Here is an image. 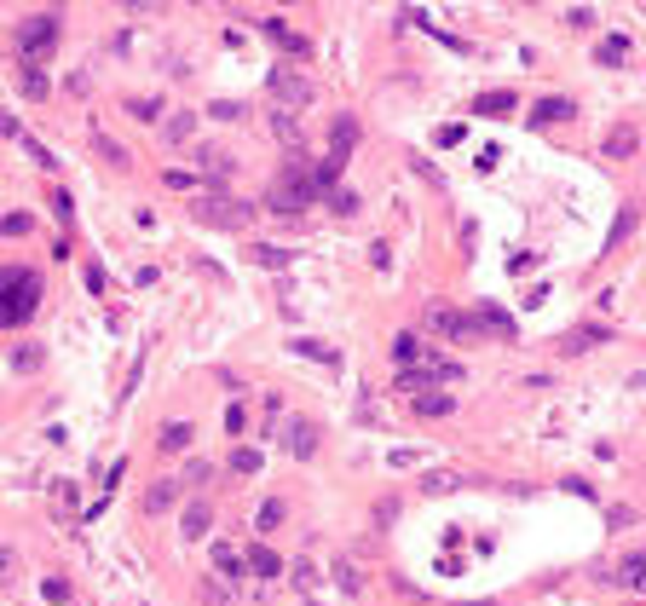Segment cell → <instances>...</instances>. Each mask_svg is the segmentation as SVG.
Segmentation results:
<instances>
[{"label": "cell", "instance_id": "cell-35", "mask_svg": "<svg viewBox=\"0 0 646 606\" xmlns=\"http://www.w3.org/2000/svg\"><path fill=\"white\" fill-rule=\"evenodd\" d=\"M0 232H6V237H29L35 232V214H23V209L6 214V220H0Z\"/></svg>", "mask_w": 646, "mask_h": 606}, {"label": "cell", "instance_id": "cell-8", "mask_svg": "<svg viewBox=\"0 0 646 606\" xmlns=\"http://www.w3.org/2000/svg\"><path fill=\"white\" fill-rule=\"evenodd\" d=\"M329 572H335V589H340V595H364V589H370V572H364L352 554H335V561H329Z\"/></svg>", "mask_w": 646, "mask_h": 606}, {"label": "cell", "instance_id": "cell-40", "mask_svg": "<svg viewBox=\"0 0 646 606\" xmlns=\"http://www.w3.org/2000/svg\"><path fill=\"white\" fill-rule=\"evenodd\" d=\"M209 116L214 121H242V104L237 99H219V104H209Z\"/></svg>", "mask_w": 646, "mask_h": 606}, {"label": "cell", "instance_id": "cell-29", "mask_svg": "<svg viewBox=\"0 0 646 606\" xmlns=\"http://www.w3.org/2000/svg\"><path fill=\"white\" fill-rule=\"evenodd\" d=\"M479 330H496V335H514V318H508V312L496 307V300H485V307H479Z\"/></svg>", "mask_w": 646, "mask_h": 606}, {"label": "cell", "instance_id": "cell-10", "mask_svg": "<svg viewBox=\"0 0 646 606\" xmlns=\"http://www.w3.org/2000/svg\"><path fill=\"white\" fill-rule=\"evenodd\" d=\"M462 485H468V474H462V468H428V474L416 479V491H421V496H450V491H462Z\"/></svg>", "mask_w": 646, "mask_h": 606}, {"label": "cell", "instance_id": "cell-25", "mask_svg": "<svg viewBox=\"0 0 646 606\" xmlns=\"http://www.w3.org/2000/svg\"><path fill=\"white\" fill-rule=\"evenodd\" d=\"M174 496H179L174 479H156L151 491H144V514H168V508H174Z\"/></svg>", "mask_w": 646, "mask_h": 606}, {"label": "cell", "instance_id": "cell-38", "mask_svg": "<svg viewBox=\"0 0 646 606\" xmlns=\"http://www.w3.org/2000/svg\"><path fill=\"white\" fill-rule=\"evenodd\" d=\"M41 601H53V606H70V584H64V577H46V584H41Z\"/></svg>", "mask_w": 646, "mask_h": 606}, {"label": "cell", "instance_id": "cell-22", "mask_svg": "<svg viewBox=\"0 0 646 606\" xmlns=\"http://www.w3.org/2000/svg\"><path fill=\"white\" fill-rule=\"evenodd\" d=\"M450 410H456V398H450L445 387H433V393H416V416L438 422V416H450Z\"/></svg>", "mask_w": 646, "mask_h": 606}, {"label": "cell", "instance_id": "cell-13", "mask_svg": "<svg viewBox=\"0 0 646 606\" xmlns=\"http://www.w3.org/2000/svg\"><path fill=\"white\" fill-rule=\"evenodd\" d=\"M209 526H214V508L197 496V503L185 508V520H179V531H185V543H202V537H209Z\"/></svg>", "mask_w": 646, "mask_h": 606}, {"label": "cell", "instance_id": "cell-36", "mask_svg": "<svg viewBox=\"0 0 646 606\" xmlns=\"http://www.w3.org/2000/svg\"><path fill=\"white\" fill-rule=\"evenodd\" d=\"M197 179H202V174H185V168H168V174H162V185H168V191H197Z\"/></svg>", "mask_w": 646, "mask_h": 606}, {"label": "cell", "instance_id": "cell-6", "mask_svg": "<svg viewBox=\"0 0 646 606\" xmlns=\"http://www.w3.org/2000/svg\"><path fill=\"white\" fill-rule=\"evenodd\" d=\"M421 323H428V335H456V341H462V335H479V318H468V312H456V307H445V300H433Z\"/></svg>", "mask_w": 646, "mask_h": 606}, {"label": "cell", "instance_id": "cell-2", "mask_svg": "<svg viewBox=\"0 0 646 606\" xmlns=\"http://www.w3.org/2000/svg\"><path fill=\"white\" fill-rule=\"evenodd\" d=\"M312 202H318V191H312V168L307 162L283 168V174H277V185L266 191V209H272L277 220H300Z\"/></svg>", "mask_w": 646, "mask_h": 606}, {"label": "cell", "instance_id": "cell-37", "mask_svg": "<svg viewBox=\"0 0 646 606\" xmlns=\"http://www.w3.org/2000/svg\"><path fill=\"white\" fill-rule=\"evenodd\" d=\"M249 254H254L260 266H272V272H277V266H289V254H283V249H272V242H254Z\"/></svg>", "mask_w": 646, "mask_h": 606}, {"label": "cell", "instance_id": "cell-33", "mask_svg": "<svg viewBox=\"0 0 646 606\" xmlns=\"http://www.w3.org/2000/svg\"><path fill=\"white\" fill-rule=\"evenodd\" d=\"M254 526H260V531L283 526V503H277V496H266V503H260V514H254Z\"/></svg>", "mask_w": 646, "mask_h": 606}, {"label": "cell", "instance_id": "cell-15", "mask_svg": "<svg viewBox=\"0 0 646 606\" xmlns=\"http://www.w3.org/2000/svg\"><path fill=\"white\" fill-rule=\"evenodd\" d=\"M191 439H197V433H191V422H168V428L156 433V451H162V456H179V451H191Z\"/></svg>", "mask_w": 646, "mask_h": 606}, {"label": "cell", "instance_id": "cell-19", "mask_svg": "<svg viewBox=\"0 0 646 606\" xmlns=\"http://www.w3.org/2000/svg\"><path fill=\"white\" fill-rule=\"evenodd\" d=\"M554 121H571V99H537L531 104V127H554Z\"/></svg>", "mask_w": 646, "mask_h": 606}, {"label": "cell", "instance_id": "cell-21", "mask_svg": "<svg viewBox=\"0 0 646 606\" xmlns=\"http://www.w3.org/2000/svg\"><path fill=\"white\" fill-rule=\"evenodd\" d=\"M635 151H641V133L635 127H612L601 139V156H635Z\"/></svg>", "mask_w": 646, "mask_h": 606}, {"label": "cell", "instance_id": "cell-42", "mask_svg": "<svg viewBox=\"0 0 646 606\" xmlns=\"http://www.w3.org/2000/svg\"><path fill=\"white\" fill-rule=\"evenodd\" d=\"M127 116H139V121H156L162 111H156V99H127Z\"/></svg>", "mask_w": 646, "mask_h": 606}, {"label": "cell", "instance_id": "cell-12", "mask_svg": "<svg viewBox=\"0 0 646 606\" xmlns=\"http://www.w3.org/2000/svg\"><path fill=\"white\" fill-rule=\"evenodd\" d=\"M606 335H612L606 323H583V330H571L566 341H560V358H577V353H589V347H601Z\"/></svg>", "mask_w": 646, "mask_h": 606}, {"label": "cell", "instance_id": "cell-14", "mask_svg": "<svg viewBox=\"0 0 646 606\" xmlns=\"http://www.w3.org/2000/svg\"><path fill=\"white\" fill-rule=\"evenodd\" d=\"M93 156H99V162H110V168H116V174H127V168H133V156L121 151V144L110 139L104 127H93Z\"/></svg>", "mask_w": 646, "mask_h": 606}, {"label": "cell", "instance_id": "cell-24", "mask_svg": "<svg viewBox=\"0 0 646 606\" xmlns=\"http://www.w3.org/2000/svg\"><path fill=\"white\" fill-rule=\"evenodd\" d=\"M266 35H272L283 53H295V58H307V53H312V41H307L300 29H289V23H266Z\"/></svg>", "mask_w": 646, "mask_h": 606}, {"label": "cell", "instance_id": "cell-44", "mask_svg": "<svg viewBox=\"0 0 646 606\" xmlns=\"http://www.w3.org/2000/svg\"><path fill=\"white\" fill-rule=\"evenodd\" d=\"M18 370H23V375L41 370V347H23V353H18Z\"/></svg>", "mask_w": 646, "mask_h": 606}, {"label": "cell", "instance_id": "cell-31", "mask_svg": "<svg viewBox=\"0 0 646 606\" xmlns=\"http://www.w3.org/2000/svg\"><path fill=\"white\" fill-rule=\"evenodd\" d=\"M231 474H260V451H254V445H237V451H231Z\"/></svg>", "mask_w": 646, "mask_h": 606}, {"label": "cell", "instance_id": "cell-17", "mask_svg": "<svg viewBox=\"0 0 646 606\" xmlns=\"http://www.w3.org/2000/svg\"><path fill=\"white\" fill-rule=\"evenodd\" d=\"M18 93L29 104H46V93H53V81H46V70L41 64H23V76H18Z\"/></svg>", "mask_w": 646, "mask_h": 606}, {"label": "cell", "instance_id": "cell-32", "mask_svg": "<svg viewBox=\"0 0 646 606\" xmlns=\"http://www.w3.org/2000/svg\"><path fill=\"white\" fill-rule=\"evenodd\" d=\"M635 220H641V214H635V202H629V209H624V214H617V225H612V237H606V242H601V249H617V242H624L629 232H635Z\"/></svg>", "mask_w": 646, "mask_h": 606}, {"label": "cell", "instance_id": "cell-39", "mask_svg": "<svg viewBox=\"0 0 646 606\" xmlns=\"http://www.w3.org/2000/svg\"><path fill=\"white\" fill-rule=\"evenodd\" d=\"M197 589H202V606H231V595H225V589H219V584H214V577H202V584H197Z\"/></svg>", "mask_w": 646, "mask_h": 606}, {"label": "cell", "instance_id": "cell-23", "mask_svg": "<svg viewBox=\"0 0 646 606\" xmlns=\"http://www.w3.org/2000/svg\"><path fill=\"white\" fill-rule=\"evenodd\" d=\"M191 133H197V116H191V111H174V116H162V144H185Z\"/></svg>", "mask_w": 646, "mask_h": 606}, {"label": "cell", "instance_id": "cell-20", "mask_svg": "<svg viewBox=\"0 0 646 606\" xmlns=\"http://www.w3.org/2000/svg\"><path fill=\"white\" fill-rule=\"evenodd\" d=\"M617 584L624 589H646V549H635V554H624V561H617Z\"/></svg>", "mask_w": 646, "mask_h": 606}, {"label": "cell", "instance_id": "cell-41", "mask_svg": "<svg viewBox=\"0 0 646 606\" xmlns=\"http://www.w3.org/2000/svg\"><path fill=\"white\" fill-rule=\"evenodd\" d=\"M295 353H300V358H323V364H335V353H329L323 341H295Z\"/></svg>", "mask_w": 646, "mask_h": 606}, {"label": "cell", "instance_id": "cell-9", "mask_svg": "<svg viewBox=\"0 0 646 606\" xmlns=\"http://www.w3.org/2000/svg\"><path fill=\"white\" fill-rule=\"evenodd\" d=\"M197 168H202V179H209V185H225V179L237 174V156H225L219 144H202V151H197Z\"/></svg>", "mask_w": 646, "mask_h": 606}, {"label": "cell", "instance_id": "cell-30", "mask_svg": "<svg viewBox=\"0 0 646 606\" xmlns=\"http://www.w3.org/2000/svg\"><path fill=\"white\" fill-rule=\"evenodd\" d=\"M289 584H295L300 595H318V566H312V561H295V566H289Z\"/></svg>", "mask_w": 646, "mask_h": 606}, {"label": "cell", "instance_id": "cell-16", "mask_svg": "<svg viewBox=\"0 0 646 606\" xmlns=\"http://www.w3.org/2000/svg\"><path fill=\"white\" fill-rule=\"evenodd\" d=\"M214 572H219V577H231V584H242V577H249V561H242L231 543H214Z\"/></svg>", "mask_w": 646, "mask_h": 606}, {"label": "cell", "instance_id": "cell-45", "mask_svg": "<svg viewBox=\"0 0 646 606\" xmlns=\"http://www.w3.org/2000/svg\"><path fill=\"white\" fill-rule=\"evenodd\" d=\"M462 133H468V127H456V121H450V127L433 133V144H462Z\"/></svg>", "mask_w": 646, "mask_h": 606}, {"label": "cell", "instance_id": "cell-26", "mask_svg": "<svg viewBox=\"0 0 646 606\" xmlns=\"http://www.w3.org/2000/svg\"><path fill=\"white\" fill-rule=\"evenodd\" d=\"M473 111H479V116H514L519 99H514V93H479V99H473Z\"/></svg>", "mask_w": 646, "mask_h": 606}, {"label": "cell", "instance_id": "cell-28", "mask_svg": "<svg viewBox=\"0 0 646 606\" xmlns=\"http://www.w3.org/2000/svg\"><path fill=\"white\" fill-rule=\"evenodd\" d=\"M266 133H272V139H283V144H300L295 116H289V111H277V104H272V116H266Z\"/></svg>", "mask_w": 646, "mask_h": 606}, {"label": "cell", "instance_id": "cell-43", "mask_svg": "<svg viewBox=\"0 0 646 606\" xmlns=\"http://www.w3.org/2000/svg\"><path fill=\"white\" fill-rule=\"evenodd\" d=\"M249 428V416H242V405H225V433H242Z\"/></svg>", "mask_w": 646, "mask_h": 606}, {"label": "cell", "instance_id": "cell-1", "mask_svg": "<svg viewBox=\"0 0 646 606\" xmlns=\"http://www.w3.org/2000/svg\"><path fill=\"white\" fill-rule=\"evenodd\" d=\"M41 312V272L35 266H0V330H23Z\"/></svg>", "mask_w": 646, "mask_h": 606}, {"label": "cell", "instance_id": "cell-46", "mask_svg": "<svg viewBox=\"0 0 646 606\" xmlns=\"http://www.w3.org/2000/svg\"><path fill=\"white\" fill-rule=\"evenodd\" d=\"M53 209H58V225H76V220H70V214H76V209H70V197H64V191H58V197H53Z\"/></svg>", "mask_w": 646, "mask_h": 606}, {"label": "cell", "instance_id": "cell-5", "mask_svg": "<svg viewBox=\"0 0 646 606\" xmlns=\"http://www.w3.org/2000/svg\"><path fill=\"white\" fill-rule=\"evenodd\" d=\"M266 87H272V99L283 104L289 116H295V111H307V104H312V81L300 76V70H272V76H266Z\"/></svg>", "mask_w": 646, "mask_h": 606}, {"label": "cell", "instance_id": "cell-7", "mask_svg": "<svg viewBox=\"0 0 646 606\" xmlns=\"http://www.w3.org/2000/svg\"><path fill=\"white\" fill-rule=\"evenodd\" d=\"M318 422H307V416H289L283 422V451L289 456H300V463H312V456H318Z\"/></svg>", "mask_w": 646, "mask_h": 606}, {"label": "cell", "instance_id": "cell-27", "mask_svg": "<svg viewBox=\"0 0 646 606\" xmlns=\"http://www.w3.org/2000/svg\"><path fill=\"white\" fill-rule=\"evenodd\" d=\"M242 561H249V572H254V577H277V572H283V561H277V554L266 549V543H254V549L242 554Z\"/></svg>", "mask_w": 646, "mask_h": 606}, {"label": "cell", "instance_id": "cell-4", "mask_svg": "<svg viewBox=\"0 0 646 606\" xmlns=\"http://www.w3.org/2000/svg\"><path fill=\"white\" fill-rule=\"evenodd\" d=\"M53 46H58V18L46 12V18H29L18 29V53H23V64H41V58H53Z\"/></svg>", "mask_w": 646, "mask_h": 606}, {"label": "cell", "instance_id": "cell-47", "mask_svg": "<svg viewBox=\"0 0 646 606\" xmlns=\"http://www.w3.org/2000/svg\"><path fill=\"white\" fill-rule=\"evenodd\" d=\"M473 606H496V601H473Z\"/></svg>", "mask_w": 646, "mask_h": 606}, {"label": "cell", "instance_id": "cell-11", "mask_svg": "<svg viewBox=\"0 0 646 606\" xmlns=\"http://www.w3.org/2000/svg\"><path fill=\"white\" fill-rule=\"evenodd\" d=\"M352 151H358V121H352V116H340L335 127H329V162H347Z\"/></svg>", "mask_w": 646, "mask_h": 606}, {"label": "cell", "instance_id": "cell-3", "mask_svg": "<svg viewBox=\"0 0 646 606\" xmlns=\"http://www.w3.org/2000/svg\"><path fill=\"white\" fill-rule=\"evenodd\" d=\"M197 220L214 225V232H242V225L254 220V209L242 197H225V191H214V197H197Z\"/></svg>", "mask_w": 646, "mask_h": 606}, {"label": "cell", "instance_id": "cell-18", "mask_svg": "<svg viewBox=\"0 0 646 606\" xmlns=\"http://www.w3.org/2000/svg\"><path fill=\"white\" fill-rule=\"evenodd\" d=\"M393 358H398V370H416V364L428 358V347L416 341V330H398L393 335Z\"/></svg>", "mask_w": 646, "mask_h": 606}, {"label": "cell", "instance_id": "cell-34", "mask_svg": "<svg viewBox=\"0 0 646 606\" xmlns=\"http://www.w3.org/2000/svg\"><path fill=\"white\" fill-rule=\"evenodd\" d=\"M629 58V35H612V41H601V64H624Z\"/></svg>", "mask_w": 646, "mask_h": 606}]
</instances>
